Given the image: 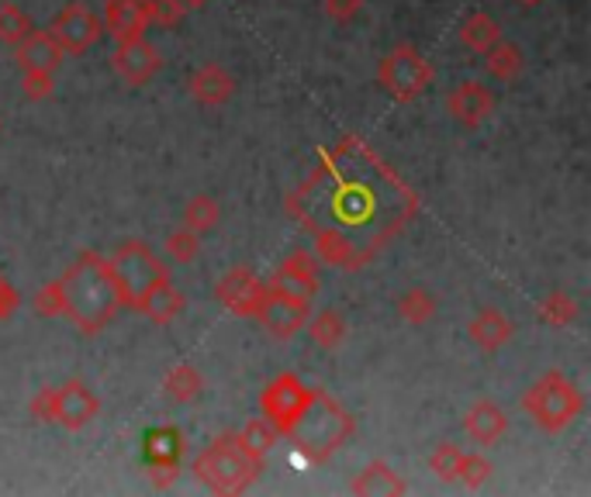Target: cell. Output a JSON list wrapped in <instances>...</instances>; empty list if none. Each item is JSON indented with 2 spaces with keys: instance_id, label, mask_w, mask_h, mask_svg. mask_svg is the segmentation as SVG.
Returning <instances> with one entry per match:
<instances>
[{
  "instance_id": "obj_1",
  "label": "cell",
  "mask_w": 591,
  "mask_h": 497,
  "mask_svg": "<svg viewBox=\"0 0 591 497\" xmlns=\"http://www.w3.org/2000/svg\"><path fill=\"white\" fill-rule=\"evenodd\" d=\"M284 208L315 239L322 262L360 270L418 215V194L367 142L343 135Z\"/></svg>"
},
{
  "instance_id": "obj_2",
  "label": "cell",
  "mask_w": 591,
  "mask_h": 497,
  "mask_svg": "<svg viewBox=\"0 0 591 497\" xmlns=\"http://www.w3.org/2000/svg\"><path fill=\"white\" fill-rule=\"evenodd\" d=\"M63 287V314L83 335H101L115 321L122 298L107 270V256L80 252L73 267L60 277Z\"/></svg>"
},
{
  "instance_id": "obj_3",
  "label": "cell",
  "mask_w": 591,
  "mask_h": 497,
  "mask_svg": "<svg viewBox=\"0 0 591 497\" xmlns=\"http://www.w3.org/2000/svg\"><path fill=\"white\" fill-rule=\"evenodd\" d=\"M353 428H356V422L346 407L332 394H325L322 387H312V397H308L301 415L288 428V438L301 459L325 463L353 435Z\"/></svg>"
},
{
  "instance_id": "obj_4",
  "label": "cell",
  "mask_w": 591,
  "mask_h": 497,
  "mask_svg": "<svg viewBox=\"0 0 591 497\" xmlns=\"http://www.w3.org/2000/svg\"><path fill=\"white\" fill-rule=\"evenodd\" d=\"M190 470L211 494H246L263 474V456L252 453L239 432H221L194 456Z\"/></svg>"
},
{
  "instance_id": "obj_5",
  "label": "cell",
  "mask_w": 591,
  "mask_h": 497,
  "mask_svg": "<svg viewBox=\"0 0 591 497\" xmlns=\"http://www.w3.org/2000/svg\"><path fill=\"white\" fill-rule=\"evenodd\" d=\"M107 270H111V280H115L122 308H132V311L143 308V301L153 294V290L170 280L166 262L138 239H128V242H122L115 252H111L107 256Z\"/></svg>"
},
{
  "instance_id": "obj_6",
  "label": "cell",
  "mask_w": 591,
  "mask_h": 497,
  "mask_svg": "<svg viewBox=\"0 0 591 497\" xmlns=\"http://www.w3.org/2000/svg\"><path fill=\"white\" fill-rule=\"evenodd\" d=\"M522 412L540 432L553 435V432H564L568 425L578 422V415L584 412V397L574 387L571 376H564L560 370H550L522 394Z\"/></svg>"
},
{
  "instance_id": "obj_7",
  "label": "cell",
  "mask_w": 591,
  "mask_h": 497,
  "mask_svg": "<svg viewBox=\"0 0 591 497\" xmlns=\"http://www.w3.org/2000/svg\"><path fill=\"white\" fill-rule=\"evenodd\" d=\"M433 76H436L433 63L415 45L391 49L377 66V83L398 104H408L418 94H426V86H433Z\"/></svg>"
},
{
  "instance_id": "obj_8",
  "label": "cell",
  "mask_w": 591,
  "mask_h": 497,
  "mask_svg": "<svg viewBox=\"0 0 591 497\" xmlns=\"http://www.w3.org/2000/svg\"><path fill=\"white\" fill-rule=\"evenodd\" d=\"M252 318L260 321V329L270 339L284 342L308 325V318H312V298H298V294H288V290H277L267 283V294Z\"/></svg>"
},
{
  "instance_id": "obj_9",
  "label": "cell",
  "mask_w": 591,
  "mask_h": 497,
  "mask_svg": "<svg viewBox=\"0 0 591 497\" xmlns=\"http://www.w3.org/2000/svg\"><path fill=\"white\" fill-rule=\"evenodd\" d=\"M308 397H312V387H308L298 373H280L260 391V412H263V418H270V425L280 435H288V428L301 415Z\"/></svg>"
},
{
  "instance_id": "obj_10",
  "label": "cell",
  "mask_w": 591,
  "mask_h": 497,
  "mask_svg": "<svg viewBox=\"0 0 591 497\" xmlns=\"http://www.w3.org/2000/svg\"><path fill=\"white\" fill-rule=\"evenodd\" d=\"M45 32L55 39V45H60L66 55H83L87 49L97 45V39L104 35V24L87 4L73 0V4H66L60 14L52 18V24L45 28Z\"/></svg>"
},
{
  "instance_id": "obj_11",
  "label": "cell",
  "mask_w": 591,
  "mask_h": 497,
  "mask_svg": "<svg viewBox=\"0 0 591 497\" xmlns=\"http://www.w3.org/2000/svg\"><path fill=\"white\" fill-rule=\"evenodd\" d=\"M97 412H101L97 394L76 376L52 391V425H63L66 432H80L97 418Z\"/></svg>"
},
{
  "instance_id": "obj_12",
  "label": "cell",
  "mask_w": 591,
  "mask_h": 497,
  "mask_svg": "<svg viewBox=\"0 0 591 497\" xmlns=\"http://www.w3.org/2000/svg\"><path fill=\"white\" fill-rule=\"evenodd\" d=\"M267 294V280H260L249 267H232L218 283H215V301L236 314V318H252Z\"/></svg>"
},
{
  "instance_id": "obj_13",
  "label": "cell",
  "mask_w": 591,
  "mask_h": 497,
  "mask_svg": "<svg viewBox=\"0 0 591 497\" xmlns=\"http://www.w3.org/2000/svg\"><path fill=\"white\" fill-rule=\"evenodd\" d=\"M111 66H115V73L132 83V86H143L149 83L159 70H163V52L143 39H128V42H118L115 55H111Z\"/></svg>"
},
{
  "instance_id": "obj_14",
  "label": "cell",
  "mask_w": 591,
  "mask_h": 497,
  "mask_svg": "<svg viewBox=\"0 0 591 497\" xmlns=\"http://www.w3.org/2000/svg\"><path fill=\"white\" fill-rule=\"evenodd\" d=\"M267 283L277 290H288V294H298V298H315L319 294V262L308 249H294L277 262V270Z\"/></svg>"
},
{
  "instance_id": "obj_15",
  "label": "cell",
  "mask_w": 591,
  "mask_h": 497,
  "mask_svg": "<svg viewBox=\"0 0 591 497\" xmlns=\"http://www.w3.org/2000/svg\"><path fill=\"white\" fill-rule=\"evenodd\" d=\"M104 32L115 42L143 39L149 32V0H104Z\"/></svg>"
},
{
  "instance_id": "obj_16",
  "label": "cell",
  "mask_w": 591,
  "mask_h": 497,
  "mask_svg": "<svg viewBox=\"0 0 591 497\" xmlns=\"http://www.w3.org/2000/svg\"><path fill=\"white\" fill-rule=\"evenodd\" d=\"M446 111L454 114L460 125L477 128V125H485L491 114H495V94L488 91V86L467 80V83H460L457 91L446 97Z\"/></svg>"
},
{
  "instance_id": "obj_17",
  "label": "cell",
  "mask_w": 591,
  "mask_h": 497,
  "mask_svg": "<svg viewBox=\"0 0 591 497\" xmlns=\"http://www.w3.org/2000/svg\"><path fill=\"white\" fill-rule=\"evenodd\" d=\"M464 432L474 446H495L498 438L509 432V415L501 412L495 401H477L464 418Z\"/></svg>"
},
{
  "instance_id": "obj_18",
  "label": "cell",
  "mask_w": 591,
  "mask_h": 497,
  "mask_svg": "<svg viewBox=\"0 0 591 497\" xmlns=\"http://www.w3.org/2000/svg\"><path fill=\"white\" fill-rule=\"evenodd\" d=\"M187 86H190V97L197 104H205V107H221L225 101L236 94L232 73L225 70V66H218V63H208L201 70H194V76H190Z\"/></svg>"
},
{
  "instance_id": "obj_19",
  "label": "cell",
  "mask_w": 591,
  "mask_h": 497,
  "mask_svg": "<svg viewBox=\"0 0 591 497\" xmlns=\"http://www.w3.org/2000/svg\"><path fill=\"white\" fill-rule=\"evenodd\" d=\"M66 60V52L55 45V39L49 32H32L24 42L14 45V63L21 70H45V73H55L60 63Z\"/></svg>"
},
{
  "instance_id": "obj_20",
  "label": "cell",
  "mask_w": 591,
  "mask_h": 497,
  "mask_svg": "<svg viewBox=\"0 0 591 497\" xmlns=\"http://www.w3.org/2000/svg\"><path fill=\"white\" fill-rule=\"evenodd\" d=\"M467 335L477 349H485V353H495V349H501L505 342H509L516 335V325L509 318H505L498 308H485L481 314L470 318L467 325Z\"/></svg>"
},
{
  "instance_id": "obj_21",
  "label": "cell",
  "mask_w": 591,
  "mask_h": 497,
  "mask_svg": "<svg viewBox=\"0 0 591 497\" xmlns=\"http://www.w3.org/2000/svg\"><path fill=\"white\" fill-rule=\"evenodd\" d=\"M405 490H408V484L394 474L384 459H374L371 466H363L350 484V494H356V497H377V494L381 497H398Z\"/></svg>"
},
{
  "instance_id": "obj_22",
  "label": "cell",
  "mask_w": 591,
  "mask_h": 497,
  "mask_svg": "<svg viewBox=\"0 0 591 497\" xmlns=\"http://www.w3.org/2000/svg\"><path fill=\"white\" fill-rule=\"evenodd\" d=\"M184 432L177 425H159L146 435V466H180Z\"/></svg>"
},
{
  "instance_id": "obj_23",
  "label": "cell",
  "mask_w": 591,
  "mask_h": 497,
  "mask_svg": "<svg viewBox=\"0 0 591 497\" xmlns=\"http://www.w3.org/2000/svg\"><path fill=\"white\" fill-rule=\"evenodd\" d=\"M205 391V376L194 363H177L170 373L163 376V397L170 404H190Z\"/></svg>"
},
{
  "instance_id": "obj_24",
  "label": "cell",
  "mask_w": 591,
  "mask_h": 497,
  "mask_svg": "<svg viewBox=\"0 0 591 497\" xmlns=\"http://www.w3.org/2000/svg\"><path fill=\"white\" fill-rule=\"evenodd\" d=\"M184 308H187V298L180 294V290H177L170 280H166V283H159L153 294L143 301V308H138V311H143V314L153 321V325H170V321H174Z\"/></svg>"
},
{
  "instance_id": "obj_25",
  "label": "cell",
  "mask_w": 591,
  "mask_h": 497,
  "mask_svg": "<svg viewBox=\"0 0 591 497\" xmlns=\"http://www.w3.org/2000/svg\"><path fill=\"white\" fill-rule=\"evenodd\" d=\"M498 39H501V28H498V21H495L491 14H485V11H474V14H467V18L460 21V42H464L470 52H477V55H485Z\"/></svg>"
},
{
  "instance_id": "obj_26",
  "label": "cell",
  "mask_w": 591,
  "mask_h": 497,
  "mask_svg": "<svg viewBox=\"0 0 591 497\" xmlns=\"http://www.w3.org/2000/svg\"><path fill=\"white\" fill-rule=\"evenodd\" d=\"M485 66H488V73H491L495 80L512 83V80H519V73H522V66H526L522 49L512 45V42H505V39H498V42L485 52Z\"/></svg>"
},
{
  "instance_id": "obj_27",
  "label": "cell",
  "mask_w": 591,
  "mask_h": 497,
  "mask_svg": "<svg viewBox=\"0 0 591 497\" xmlns=\"http://www.w3.org/2000/svg\"><path fill=\"white\" fill-rule=\"evenodd\" d=\"M308 335H312V342L322 349H340L346 339V318L340 311L325 308L315 318H308Z\"/></svg>"
},
{
  "instance_id": "obj_28",
  "label": "cell",
  "mask_w": 591,
  "mask_h": 497,
  "mask_svg": "<svg viewBox=\"0 0 591 497\" xmlns=\"http://www.w3.org/2000/svg\"><path fill=\"white\" fill-rule=\"evenodd\" d=\"M537 318L543 321L547 329H568L571 321L578 318V301L571 294H564V290H553V294H547L537 304Z\"/></svg>"
},
{
  "instance_id": "obj_29",
  "label": "cell",
  "mask_w": 591,
  "mask_h": 497,
  "mask_svg": "<svg viewBox=\"0 0 591 497\" xmlns=\"http://www.w3.org/2000/svg\"><path fill=\"white\" fill-rule=\"evenodd\" d=\"M221 221V208H218V200L211 194H197L187 200V208H184V228L197 231V236H205V231L218 228Z\"/></svg>"
},
{
  "instance_id": "obj_30",
  "label": "cell",
  "mask_w": 591,
  "mask_h": 497,
  "mask_svg": "<svg viewBox=\"0 0 591 497\" xmlns=\"http://www.w3.org/2000/svg\"><path fill=\"white\" fill-rule=\"evenodd\" d=\"M398 314L408 321V325H426V321H433V314H436V298L426 287H408L398 298Z\"/></svg>"
},
{
  "instance_id": "obj_31",
  "label": "cell",
  "mask_w": 591,
  "mask_h": 497,
  "mask_svg": "<svg viewBox=\"0 0 591 497\" xmlns=\"http://www.w3.org/2000/svg\"><path fill=\"white\" fill-rule=\"evenodd\" d=\"M163 252H166V259H170V262H177V267H190V262L201 256V236L180 225L177 231H170V236H166Z\"/></svg>"
},
{
  "instance_id": "obj_32",
  "label": "cell",
  "mask_w": 591,
  "mask_h": 497,
  "mask_svg": "<svg viewBox=\"0 0 591 497\" xmlns=\"http://www.w3.org/2000/svg\"><path fill=\"white\" fill-rule=\"evenodd\" d=\"M32 32H35L32 18H28L18 4H0V42L14 49L18 42H24Z\"/></svg>"
},
{
  "instance_id": "obj_33",
  "label": "cell",
  "mask_w": 591,
  "mask_h": 497,
  "mask_svg": "<svg viewBox=\"0 0 591 497\" xmlns=\"http://www.w3.org/2000/svg\"><path fill=\"white\" fill-rule=\"evenodd\" d=\"M460 459H464V449L454 446V443H439L429 456V470L443 480V484H454L457 480V470H460Z\"/></svg>"
},
{
  "instance_id": "obj_34",
  "label": "cell",
  "mask_w": 591,
  "mask_h": 497,
  "mask_svg": "<svg viewBox=\"0 0 591 497\" xmlns=\"http://www.w3.org/2000/svg\"><path fill=\"white\" fill-rule=\"evenodd\" d=\"M239 438H242V443L252 449V453H270L273 446H277V438H280V432L270 425V418H252L242 432H239Z\"/></svg>"
},
{
  "instance_id": "obj_35",
  "label": "cell",
  "mask_w": 591,
  "mask_h": 497,
  "mask_svg": "<svg viewBox=\"0 0 591 497\" xmlns=\"http://www.w3.org/2000/svg\"><path fill=\"white\" fill-rule=\"evenodd\" d=\"M457 480H460L464 487L477 490L481 484H488V480H491V463H488L481 453H464V459H460V470H457Z\"/></svg>"
},
{
  "instance_id": "obj_36",
  "label": "cell",
  "mask_w": 591,
  "mask_h": 497,
  "mask_svg": "<svg viewBox=\"0 0 591 497\" xmlns=\"http://www.w3.org/2000/svg\"><path fill=\"white\" fill-rule=\"evenodd\" d=\"M21 91L28 101H49L55 91V80L45 70H21Z\"/></svg>"
},
{
  "instance_id": "obj_37",
  "label": "cell",
  "mask_w": 591,
  "mask_h": 497,
  "mask_svg": "<svg viewBox=\"0 0 591 497\" xmlns=\"http://www.w3.org/2000/svg\"><path fill=\"white\" fill-rule=\"evenodd\" d=\"M32 308H35L39 318H63V287H60V280L45 283L35 294Z\"/></svg>"
},
{
  "instance_id": "obj_38",
  "label": "cell",
  "mask_w": 591,
  "mask_h": 497,
  "mask_svg": "<svg viewBox=\"0 0 591 497\" xmlns=\"http://www.w3.org/2000/svg\"><path fill=\"white\" fill-rule=\"evenodd\" d=\"M187 4L184 0H149V21L163 24V28H174L187 18Z\"/></svg>"
},
{
  "instance_id": "obj_39",
  "label": "cell",
  "mask_w": 591,
  "mask_h": 497,
  "mask_svg": "<svg viewBox=\"0 0 591 497\" xmlns=\"http://www.w3.org/2000/svg\"><path fill=\"white\" fill-rule=\"evenodd\" d=\"M322 8L332 21H353L363 11V0H322Z\"/></svg>"
},
{
  "instance_id": "obj_40",
  "label": "cell",
  "mask_w": 591,
  "mask_h": 497,
  "mask_svg": "<svg viewBox=\"0 0 591 497\" xmlns=\"http://www.w3.org/2000/svg\"><path fill=\"white\" fill-rule=\"evenodd\" d=\"M18 304H21V298H18V290L11 287V280L0 273V321L4 318H11L14 311H18Z\"/></svg>"
},
{
  "instance_id": "obj_41",
  "label": "cell",
  "mask_w": 591,
  "mask_h": 497,
  "mask_svg": "<svg viewBox=\"0 0 591 497\" xmlns=\"http://www.w3.org/2000/svg\"><path fill=\"white\" fill-rule=\"evenodd\" d=\"M52 391H55V387H42V391L32 397V404H28V412H32L35 422H52Z\"/></svg>"
},
{
  "instance_id": "obj_42",
  "label": "cell",
  "mask_w": 591,
  "mask_h": 497,
  "mask_svg": "<svg viewBox=\"0 0 591 497\" xmlns=\"http://www.w3.org/2000/svg\"><path fill=\"white\" fill-rule=\"evenodd\" d=\"M177 474H180V466H149V480L153 487L166 490L170 484H177Z\"/></svg>"
},
{
  "instance_id": "obj_43",
  "label": "cell",
  "mask_w": 591,
  "mask_h": 497,
  "mask_svg": "<svg viewBox=\"0 0 591 497\" xmlns=\"http://www.w3.org/2000/svg\"><path fill=\"white\" fill-rule=\"evenodd\" d=\"M184 4H187V8L194 11V8H205V4H208V0H184Z\"/></svg>"
},
{
  "instance_id": "obj_44",
  "label": "cell",
  "mask_w": 591,
  "mask_h": 497,
  "mask_svg": "<svg viewBox=\"0 0 591 497\" xmlns=\"http://www.w3.org/2000/svg\"><path fill=\"white\" fill-rule=\"evenodd\" d=\"M519 4H526V8H532V4H540V0H519Z\"/></svg>"
}]
</instances>
